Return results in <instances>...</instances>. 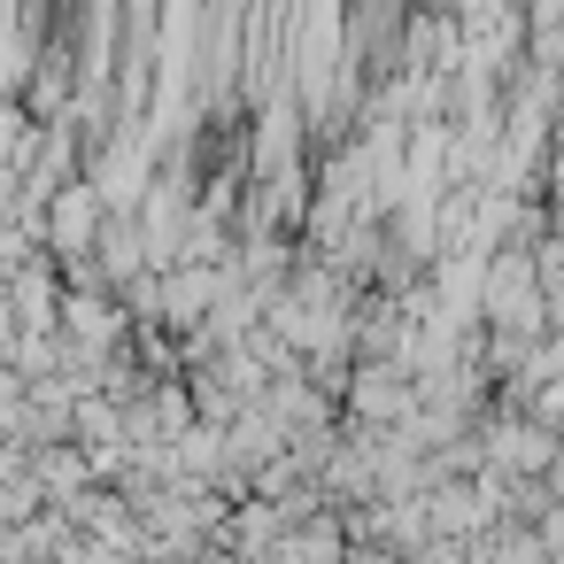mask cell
<instances>
[{
  "instance_id": "6da1fadb",
  "label": "cell",
  "mask_w": 564,
  "mask_h": 564,
  "mask_svg": "<svg viewBox=\"0 0 564 564\" xmlns=\"http://www.w3.org/2000/svg\"><path fill=\"white\" fill-rule=\"evenodd\" d=\"M94 232V194H70L63 209H55V248H78Z\"/></svg>"
}]
</instances>
